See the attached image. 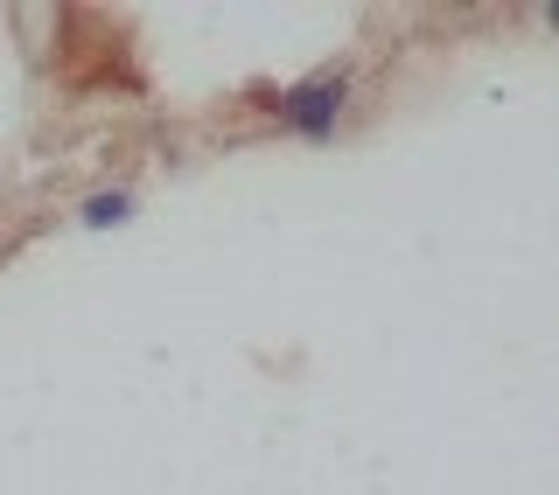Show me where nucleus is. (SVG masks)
Instances as JSON below:
<instances>
[{
    "instance_id": "1",
    "label": "nucleus",
    "mask_w": 559,
    "mask_h": 495,
    "mask_svg": "<svg viewBox=\"0 0 559 495\" xmlns=\"http://www.w3.org/2000/svg\"><path fill=\"white\" fill-rule=\"evenodd\" d=\"M266 105H280V119H287L294 133L308 140H329L349 105V70H314V77H301L294 92H266Z\"/></svg>"
},
{
    "instance_id": "2",
    "label": "nucleus",
    "mask_w": 559,
    "mask_h": 495,
    "mask_svg": "<svg viewBox=\"0 0 559 495\" xmlns=\"http://www.w3.org/2000/svg\"><path fill=\"white\" fill-rule=\"evenodd\" d=\"M140 217V196L133 189H92V196L78 203V224L84 231H119V224Z\"/></svg>"
},
{
    "instance_id": "3",
    "label": "nucleus",
    "mask_w": 559,
    "mask_h": 495,
    "mask_svg": "<svg viewBox=\"0 0 559 495\" xmlns=\"http://www.w3.org/2000/svg\"><path fill=\"white\" fill-rule=\"evenodd\" d=\"M546 22H552V28H559V0H552V8H546Z\"/></svg>"
}]
</instances>
